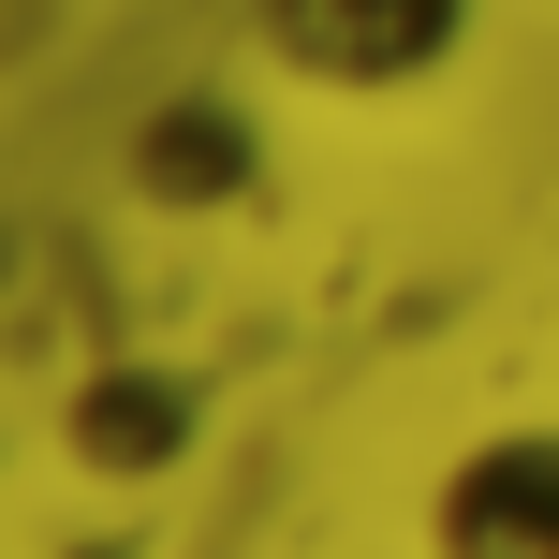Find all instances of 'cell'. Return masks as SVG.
Here are the masks:
<instances>
[{
    "label": "cell",
    "mask_w": 559,
    "mask_h": 559,
    "mask_svg": "<svg viewBox=\"0 0 559 559\" xmlns=\"http://www.w3.org/2000/svg\"><path fill=\"white\" fill-rule=\"evenodd\" d=\"M251 29H265L280 74L383 104V88H427L456 45H472V0H251Z\"/></svg>",
    "instance_id": "obj_1"
},
{
    "label": "cell",
    "mask_w": 559,
    "mask_h": 559,
    "mask_svg": "<svg viewBox=\"0 0 559 559\" xmlns=\"http://www.w3.org/2000/svg\"><path fill=\"white\" fill-rule=\"evenodd\" d=\"M192 427H206V397L177 383L163 354H118V368H88V383L59 397V442H74L88 486H163L177 456H192Z\"/></svg>",
    "instance_id": "obj_4"
},
{
    "label": "cell",
    "mask_w": 559,
    "mask_h": 559,
    "mask_svg": "<svg viewBox=\"0 0 559 559\" xmlns=\"http://www.w3.org/2000/svg\"><path fill=\"white\" fill-rule=\"evenodd\" d=\"M118 177H133V206H163V222H206V206H236L265 177V133L236 88H163V104L118 133Z\"/></svg>",
    "instance_id": "obj_3"
},
{
    "label": "cell",
    "mask_w": 559,
    "mask_h": 559,
    "mask_svg": "<svg viewBox=\"0 0 559 559\" xmlns=\"http://www.w3.org/2000/svg\"><path fill=\"white\" fill-rule=\"evenodd\" d=\"M427 559H559V427H486L427 486Z\"/></svg>",
    "instance_id": "obj_2"
}]
</instances>
